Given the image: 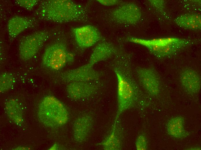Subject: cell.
Returning <instances> with one entry per match:
<instances>
[{
    "label": "cell",
    "mask_w": 201,
    "mask_h": 150,
    "mask_svg": "<svg viewBox=\"0 0 201 150\" xmlns=\"http://www.w3.org/2000/svg\"><path fill=\"white\" fill-rule=\"evenodd\" d=\"M131 57L121 50L113 57L110 65L117 81L118 109L115 122L123 112L135 106L140 99V90L134 75Z\"/></svg>",
    "instance_id": "cell-1"
},
{
    "label": "cell",
    "mask_w": 201,
    "mask_h": 150,
    "mask_svg": "<svg viewBox=\"0 0 201 150\" xmlns=\"http://www.w3.org/2000/svg\"><path fill=\"white\" fill-rule=\"evenodd\" d=\"M37 11L42 18L57 23L85 22L88 18L87 11L83 6L70 0L43 1Z\"/></svg>",
    "instance_id": "cell-2"
},
{
    "label": "cell",
    "mask_w": 201,
    "mask_h": 150,
    "mask_svg": "<svg viewBox=\"0 0 201 150\" xmlns=\"http://www.w3.org/2000/svg\"><path fill=\"white\" fill-rule=\"evenodd\" d=\"M39 118L45 126L51 128L61 127L68 121V111L64 104L55 97L49 95L43 97L39 104Z\"/></svg>",
    "instance_id": "cell-3"
},
{
    "label": "cell",
    "mask_w": 201,
    "mask_h": 150,
    "mask_svg": "<svg viewBox=\"0 0 201 150\" xmlns=\"http://www.w3.org/2000/svg\"><path fill=\"white\" fill-rule=\"evenodd\" d=\"M74 56L64 43L57 42L50 44L45 49L42 62L46 68L54 71L62 69L67 63L73 61Z\"/></svg>",
    "instance_id": "cell-4"
},
{
    "label": "cell",
    "mask_w": 201,
    "mask_h": 150,
    "mask_svg": "<svg viewBox=\"0 0 201 150\" xmlns=\"http://www.w3.org/2000/svg\"><path fill=\"white\" fill-rule=\"evenodd\" d=\"M128 40L130 42L146 46L152 53L159 58L171 55L185 44L183 40L173 38L147 40L130 38Z\"/></svg>",
    "instance_id": "cell-5"
},
{
    "label": "cell",
    "mask_w": 201,
    "mask_h": 150,
    "mask_svg": "<svg viewBox=\"0 0 201 150\" xmlns=\"http://www.w3.org/2000/svg\"><path fill=\"white\" fill-rule=\"evenodd\" d=\"M50 36L48 31H39L29 35L20 41L18 48L19 56L22 60L28 61L38 52Z\"/></svg>",
    "instance_id": "cell-6"
},
{
    "label": "cell",
    "mask_w": 201,
    "mask_h": 150,
    "mask_svg": "<svg viewBox=\"0 0 201 150\" xmlns=\"http://www.w3.org/2000/svg\"><path fill=\"white\" fill-rule=\"evenodd\" d=\"M103 74L88 63L64 72L59 75L58 78L61 81L67 83L76 81L92 82L98 80Z\"/></svg>",
    "instance_id": "cell-7"
},
{
    "label": "cell",
    "mask_w": 201,
    "mask_h": 150,
    "mask_svg": "<svg viewBox=\"0 0 201 150\" xmlns=\"http://www.w3.org/2000/svg\"><path fill=\"white\" fill-rule=\"evenodd\" d=\"M134 72L145 91L152 96H157L160 91V85L155 70L151 68H135Z\"/></svg>",
    "instance_id": "cell-8"
},
{
    "label": "cell",
    "mask_w": 201,
    "mask_h": 150,
    "mask_svg": "<svg viewBox=\"0 0 201 150\" xmlns=\"http://www.w3.org/2000/svg\"><path fill=\"white\" fill-rule=\"evenodd\" d=\"M141 16V11L135 4L127 3L123 4L111 11L110 17L119 23L133 25L139 21Z\"/></svg>",
    "instance_id": "cell-9"
},
{
    "label": "cell",
    "mask_w": 201,
    "mask_h": 150,
    "mask_svg": "<svg viewBox=\"0 0 201 150\" xmlns=\"http://www.w3.org/2000/svg\"><path fill=\"white\" fill-rule=\"evenodd\" d=\"M72 32L77 44L83 48L90 47L101 39L99 31L94 27L86 25L73 28Z\"/></svg>",
    "instance_id": "cell-10"
},
{
    "label": "cell",
    "mask_w": 201,
    "mask_h": 150,
    "mask_svg": "<svg viewBox=\"0 0 201 150\" xmlns=\"http://www.w3.org/2000/svg\"><path fill=\"white\" fill-rule=\"evenodd\" d=\"M66 91L71 99L79 100L89 98L97 91L98 86L91 82L76 81L68 83Z\"/></svg>",
    "instance_id": "cell-11"
},
{
    "label": "cell",
    "mask_w": 201,
    "mask_h": 150,
    "mask_svg": "<svg viewBox=\"0 0 201 150\" xmlns=\"http://www.w3.org/2000/svg\"><path fill=\"white\" fill-rule=\"evenodd\" d=\"M121 50L111 43L101 42L94 48L88 63L93 66L99 62L114 57Z\"/></svg>",
    "instance_id": "cell-12"
},
{
    "label": "cell",
    "mask_w": 201,
    "mask_h": 150,
    "mask_svg": "<svg viewBox=\"0 0 201 150\" xmlns=\"http://www.w3.org/2000/svg\"><path fill=\"white\" fill-rule=\"evenodd\" d=\"M180 79L182 87L188 93L195 94L200 91L201 79L195 70L189 68L184 70L180 73Z\"/></svg>",
    "instance_id": "cell-13"
},
{
    "label": "cell",
    "mask_w": 201,
    "mask_h": 150,
    "mask_svg": "<svg viewBox=\"0 0 201 150\" xmlns=\"http://www.w3.org/2000/svg\"><path fill=\"white\" fill-rule=\"evenodd\" d=\"M92 122L89 116H81L76 119L72 127L73 136L76 141L80 143L86 140L92 128Z\"/></svg>",
    "instance_id": "cell-14"
},
{
    "label": "cell",
    "mask_w": 201,
    "mask_h": 150,
    "mask_svg": "<svg viewBox=\"0 0 201 150\" xmlns=\"http://www.w3.org/2000/svg\"><path fill=\"white\" fill-rule=\"evenodd\" d=\"M185 119L181 116L171 118L166 124V130L169 135L177 139L185 138L189 135L185 128Z\"/></svg>",
    "instance_id": "cell-15"
},
{
    "label": "cell",
    "mask_w": 201,
    "mask_h": 150,
    "mask_svg": "<svg viewBox=\"0 0 201 150\" xmlns=\"http://www.w3.org/2000/svg\"><path fill=\"white\" fill-rule=\"evenodd\" d=\"M33 21L27 17L16 16L11 18L7 25L9 36L12 38H16L30 27Z\"/></svg>",
    "instance_id": "cell-16"
},
{
    "label": "cell",
    "mask_w": 201,
    "mask_h": 150,
    "mask_svg": "<svg viewBox=\"0 0 201 150\" xmlns=\"http://www.w3.org/2000/svg\"><path fill=\"white\" fill-rule=\"evenodd\" d=\"M174 21L178 26L185 29L194 30L201 29V18L199 15L184 14L177 17Z\"/></svg>",
    "instance_id": "cell-17"
},
{
    "label": "cell",
    "mask_w": 201,
    "mask_h": 150,
    "mask_svg": "<svg viewBox=\"0 0 201 150\" xmlns=\"http://www.w3.org/2000/svg\"><path fill=\"white\" fill-rule=\"evenodd\" d=\"M5 110L8 117L15 124L20 125L23 123L21 107L17 101L13 99L8 100L5 104Z\"/></svg>",
    "instance_id": "cell-18"
},
{
    "label": "cell",
    "mask_w": 201,
    "mask_h": 150,
    "mask_svg": "<svg viewBox=\"0 0 201 150\" xmlns=\"http://www.w3.org/2000/svg\"><path fill=\"white\" fill-rule=\"evenodd\" d=\"M122 134L117 124H114L110 133L102 144L105 149L119 150L122 147Z\"/></svg>",
    "instance_id": "cell-19"
},
{
    "label": "cell",
    "mask_w": 201,
    "mask_h": 150,
    "mask_svg": "<svg viewBox=\"0 0 201 150\" xmlns=\"http://www.w3.org/2000/svg\"><path fill=\"white\" fill-rule=\"evenodd\" d=\"M14 76L8 72H4L0 76V91L5 92L10 89L15 83Z\"/></svg>",
    "instance_id": "cell-20"
},
{
    "label": "cell",
    "mask_w": 201,
    "mask_h": 150,
    "mask_svg": "<svg viewBox=\"0 0 201 150\" xmlns=\"http://www.w3.org/2000/svg\"><path fill=\"white\" fill-rule=\"evenodd\" d=\"M135 146L137 150H146L148 149L147 140L143 134L139 135L135 141Z\"/></svg>",
    "instance_id": "cell-21"
},
{
    "label": "cell",
    "mask_w": 201,
    "mask_h": 150,
    "mask_svg": "<svg viewBox=\"0 0 201 150\" xmlns=\"http://www.w3.org/2000/svg\"><path fill=\"white\" fill-rule=\"evenodd\" d=\"M37 0H17L16 3L20 6L28 10L32 9L38 4Z\"/></svg>",
    "instance_id": "cell-22"
},
{
    "label": "cell",
    "mask_w": 201,
    "mask_h": 150,
    "mask_svg": "<svg viewBox=\"0 0 201 150\" xmlns=\"http://www.w3.org/2000/svg\"><path fill=\"white\" fill-rule=\"evenodd\" d=\"M98 2L103 5L107 6H111L117 4L120 1L118 0H98Z\"/></svg>",
    "instance_id": "cell-23"
},
{
    "label": "cell",
    "mask_w": 201,
    "mask_h": 150,
    "mask_svg": "<svg viewBox=\"0 0 201 150\" xmlns=\"http://www.w3.org/2000/svg\"><path fill=\"white\" fill-rule=\"evenodd\" d=\"M188 150H201V148L199 147H191L188 149Z\"/></svg>",
    "instance_id": "cell-24"
}]
</instances>
